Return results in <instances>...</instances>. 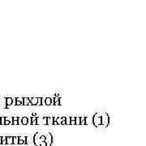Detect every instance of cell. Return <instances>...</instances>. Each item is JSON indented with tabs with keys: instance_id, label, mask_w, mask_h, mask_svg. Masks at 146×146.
<instances>
[{
	"instance_id": "484cf974",
	"label": "cell",
	"mask_w": 146,
	"mask_h": 146,
	"mask_svg": "<svg viewBox=\"0 0 146 146\" xmlns=\"http://www.w3.org/2000/svg\"><path fill=\"white\" fill-rule=\"evenodd\" d=\"M70 119H71V121H74V120L75 119V117H71Z\"/></svg>"
},
{
	"instance_id": "9a60e30c",
	"label": "cell",
	"mask_w": 146,
	"mask_h": 146,
	"mask_svg": "<svg viewBox=\"0 0 146 146\" xmlns=\"http://www.w3.org/2000/svg\"><path fill=\"white\" fill-rule=\"evenodd\" d=\"M75 125H80V117H75Z\"/></svg>"
},
{
	"instance_id": "f1b7e54d",
	"label": "cell",
	"mask_w": 146,
	"mask_h": 146,
	"mask_svg": "<svg viewBox=\"0 0 146 146\" xmlns=\"http://www.w3.org/2000/svg\"><path fill=\"white\" fill-rule=\"evenodd\" d=\"M0 124H1V118H0Z\"/></svg>"
},
{
	"instance_id": "603a6c76",
	"label": "cell",
	"mask_w": 146,
	"mask_h": 146,
	"mask_svg": "<svg viewBox=\"0 0 146 146\" xmlns=\"http://www.w3.org/2000/svg\"><path fill=\"white\" fill-rule=\"evenodd\" d=\"M16 101H20V102H23V97H17Z\"/></svg>"
},
{
	"instance_id": "7c38bea8",
	"label": "cell",
	"mask_w": 146,
	"mask_h": 146,
	"mask_svg": "<svg viewBox=\"0 0 146 146\" xmlns=\"http://www.w3.org/2000/svg\"><path fill=\"white\" fill-rule=\"evenodd\" d=\"M80 125H86V117H80Z\"/></svg>"
},
{
	"instance_id": "ffe728a7",
	"label": "cell",
	"mask_w": 146,
	"mask_h": 146,
	"mask_svg": "<svg viewBox=\"0 0 146 146\" xmlns=\"http://www.w3.org/2000/svg\"><path fill=\"white\" fill-rule=\"evenodd\" d=\"M15 104H16V105H23V102L16 100V103H15Z\"/></svg>"
},
{
	"instance_id": "5bb4252c",
	"label": "cell",
	"mask_w": 146,
	"mask_h": 146,
	"mask_svg": "<svg viewBox=\"0 0 146 146\" xmlns=\"http://www.w3.org/2000/svg\"><path fill=\"white\" fill-rule=\"evenodd\" d=\"M18 142H19L18 136H14L13 137V145H18Z\"/></svg>"
},
{
	"instance_id": "ba28073f",
	"label": "cell",
	"mask_w": 146,
	"mask_h": 146,
	"mask_svg": "<svg viewBox=\"0 0 146 146\" xmlns=\"http://www.w3.org/2000/svg\"><path fill=\"white\" fill-rule=\"evenodd\" d=\"M45 104L46 105H50L52 104V98L51 97H46L45 98Z\"/></svg>"
},
{
	"instance_id": "30bf717a",
	"label": "cell",
	"mask_w": 146,
	"mask_h": 146,
	"mask_svg": "<svg viewBox=\"0 0 146 146\" xmlns=\"http://www.w3.org/2000/svg\"><path fill=\"white\" fill-rule=\"evenodd\" d=\"M29 103H30V98H29V97L23 98V105H29Z\"/></svg>"
},
{
	"instance_id": "d4e9b609",
	"label": "cell",
	"mask_w": 146,
	"mask_h": 146,
	"mask_svg": "<svg viewBox=\"0 0 146 146\" xmlns=\"http://www.w3.org/2000/svg\"><path fill=\"white\" fill-rule=\"evenodd\" d=\"M18 119H19L18 117H13V118H12V120H18Z\"/></svg>"
},
{
	"instance_id": "2e32d148",
	"label": "cell",
	"mask_w": 146,
	"mask_h": 146,
	"mask_svg": "<svg viewBox=\"0 0 146 146\" xmlns=\"http://www.w3.org/2000/svg\"><path fill=\"white\" fill-rule=\"evenodd\" d=\"M37 105H42V98L37 97Z\"/></svg>"
},
{
	"instance_id": "e0dca14e",
	"label": "cell",
	"mask_w": 146,
	"mask_h": 146,
	"mask_svg": "<svg viewBox=\"0 0 146 146\" xmlns=\"http://www.w3.org/2000/svg\"><path fill=\"white\" fill-rule=\"evenodd\" d=\"M70 123H71L70 117H66V125H70Z\"/></svg>"
},
{
	"instance_id": "83f0119b",
	"label": "cell",
	"mask_w": 146,
	"mask_h": 146,
	"mask_svg": "<svg viewBox=\"0 0 146 146\" xmlns=\"http://www.w3.org/2000/svg\"><path fill=\"white\" fill-rule=\"evenodd\" d=\"M32 115H33V116H37V114L36 113H32Z\"/></svg>"
},
{
	"instance_id": "7a4b0ae2",
	"label": "cell",
	"mask_w": 146,
	"mask_h": 146,
	"mask_svg": "<svg viewBox=\"0 0 146 146\" xmlns=\"http://www.w3.org/2000/svg\"><path fill=\"white\" fill-rule=\"evenodd\" d=\"M102 125H103L104 127H107L110 123V116L106 112L103 113L102 115Z\"/></svg>"
},
{
	"instance_id": "4316f807",
	"label": "cell",
	"mask_w": 146,
	"mask_h": 146,
	"mask_svg": "<svg viewBox=\"0 0 146 146\" xmlns=\"http://www.w3.org/2000/svg\"><path fill=\"white\" fill-rule=\"evenodd\" d=\"M0 145H2V137L0 136Z\"/></svg>"
},
{
	"instance_id": "8fae6325",
	"label": "cell",
	"mask_w": 146,
	"mask_h": 146,
	"mask_svg": "<svg viewBox=\"0 0 146 146\" xmlns=\"http://www.w3.org/2000/svg\"><path fill=\"white\" fill-rule=\"evenodd\" d=\"M6 139H7V145H12L13 144V137L7 136V137H6Z\"/></svg>"
},
{
	"instance_id": "4fadbf2b",
	"label": "cell",
	"mask_w": 146,
	"mask_h": 146,
	"mask_svg": "<svg viewBox=\"0 0 146 146\" xmlns=\"http://www.w3.org/2000/svg\"><path fill=\"white\" fill-rule=\"evenodd\" d=\"M56 125H61V123H62V119H61V117H57L56 118Z\"/></svg>"
},
{
	"instance_id": "3957f363",
	"label": "cell",
	"mask_w": 146,
	"mask_h": 146,
	"mask_svg": "<svg viewBox=\"0 0 146 146\" xmlns=\"http://www.w3.org/2000/svg\"><path fill=\"white\" fill-rule=\"evenodd\" d=\"M41 136H42V133L40 132H37L36 134L33 136V138H32V141H33V144L36 145V146H39L40 143H41V141H40V137H41Z\"/></svg>"
},
{
	"instance_id": "7402d4cb",
	"label": "cell",
	"mask_w": 146,
	"mask_h": 146,
	"mask_svg": "<svg viewBox=\"0 0 146 146\" xmlns=\"http://www.w3.org/2000/svg\"><path fill=\"white\" fill-rule=\"evenodd\" d=\"M4 123H5V118H1V124L2 125H4Z\"/></svg>"
},
{
	"instance_id": "6da1fadb",
	"label": "cell",
	"mask_w": 146,
	"mask_h": 146,
	"mask_svg": "<svg viewBox=\"0 0 146 146\" xmlns=\"http://www.w3.org/2000/svg\"><path fill=\"white\" fill-rule=\"evenodd\" d=\"M102 114L100 112H97L93 116V123L96 127H99L102 126Z\"/></svg>"
},
{
	"instance_id": "44dd1931",
	"label": "cell",
	"mask_w": 146,
	"mask_h": 146,
	"mask_svg": "<svg viewBox=\"0 0 146 146\" xmlns=\"http://www.w3.org/2000/svg\"><path fill=\"white\" fill-rule=\"evenodd\" d=\"M39 146H47L46 142V141H42V142H41V143H40Z\"/></svg>"
},
{
	"instance_id": "d6986e66",
	"label": "cell",
	"mask_w": 146,
	"mask_h": 146,
	"mask_svg": "<svg viewBox=\"0 0 146 146\" xmlns=\"http://www.w3.org/2000/svg\"><path fill=\"white\" fill-rule=\"evenodd\" d=\"M12 125H18L19 124V119L18 120H12Z\"/></svg>"
},
{
	"instance_id": "8992f818",
	"label": "cell",
	"mask_w": 146,
	"mask_h": 146,
	"mask_svg": "<svg viewBox=\"0 0 146 146\" xmlns=\"http://www.w3.org/2000/svg\"><path fill=\"white\" fill-rule=\"evenodd\" d=\"M21 123L23 125H28V123H29V118H27V117L21 118Z\"/></svg>"
},
{
	"instance_id": "277c9868",
	"label": "cell",
	"mask_w": 146,
	"mask_h": 146,
	"mask_svg": "<svg viewBox=\"0 0 146 146\" xmlns=\"http://www.w3.org/2000/svg\"><path fill=\"white\" fill-rule=\"evenodd\" d=\"M45 136H46V140H45V141L46 142L47 146H50L53 144V136H52V135L50 134V133H48L47 135H45Z\"/></svg>"
},
{
	"instance_id": "52a82bcc",
	"label": "cell",
	"mask_w": 146,
	"mask_h": 146,
	"mask_svg": "<svg viewBox=\"0 0 146 146\" xmlns=\"http://www.w3.org/2000/svg\"><path fill=\"white\" fill-rule=\"evenodd\" d=\"M13 104V99H12L11 97H7L6 98V105L7 106H9V105H11Z\"/></svg>"
},
{
	"instance_id": "cb8c5ba5",
	"label": "cell",
	"mask_w": 146,
	"mask_h": 146,
	"mask_svg": "<svg viewBox=\"0 0 146 146\" xmlns=\"http://www.w3.org/2000/svg\"><path fill=\"white\" fill-rule=\"evenodd\" d=\"M10 123H11V122L8 121V120H6V119H5V123H4L5 125H8V124H10Z\"/></svg>"
},
{
	"instance_id": "9c48e42d",
	"label": "cell",
	"mask_w": 146,
	"mask_h": 146,
	"mask_svg": "<svg viewBox=\"0 0 146 146\" xmlns=\"http://www.w3.org/2000/svg\"><path fill=\"white\" fill-rule=\"evenodd\" d=\"M46 125H53V117H47Z\"/></svg>"
},
{
	"instance_id": "ac0fdd59",
	"label": "cell",
	"mask_w": 146,
	"mask_h": 146,
	"mask_svg": "<svg viewBox=\"0 0 146 146\" xmlns=\"http://www.w3.org/2000/svg\"><path fill=\"white\" fill-rule=\"evenodd\" d=\"M45 140H46V136L42 135L41 137H40V141L42 142V141H45Z\"/></svg>"
},
{
	"instance_id": "5b68a950",
	"label": "cell",
	"mask_w": 146,
	"mask_h": 146,
	"mask_svg": "<svg viewBox=\"0 0 146 146\" xmlns=\"http://www.w3.org/2000/svg\"><path fill=\"white\" fill-rule=\"evenodd\" d=\"M37 97H32V98H30V103H29V105H37Z\"/></svg>"
}]
</instances>
